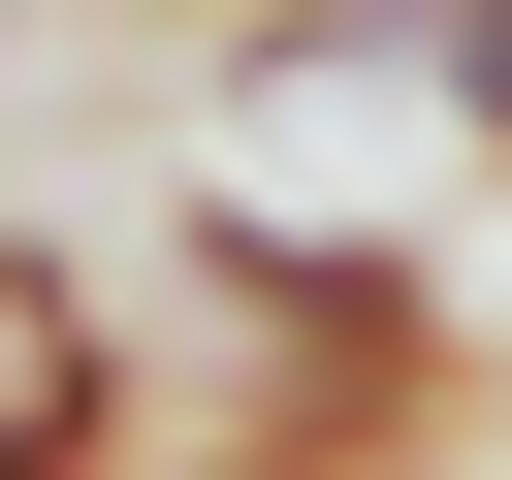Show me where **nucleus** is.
Instances as JSON below:
<instances>
[{
    "label": "nucleus",
    "instance_id": "obj_1",
    "mask_svg": "<svg viewBox=\"0 0 512 480\" xmlns=\"http://www.w3.org/2000/svg\"><path fill=\"white\" fill-rule=\"evenodd\" d=\"M192 352H224V448H480L448 256H352L288 192H192Z\"/></svg>",
    "mask_w": 512,
    "mask_h": 480
},
{
    "label": "nucleus",
    "instance_id": "obj_2",
    "mask_svg": "<svg viewBox=\"0 0 512 480\" xmlns=\"http://www.w3.org/2000/svg\"><path fill=\"white\" fill-rule=\"evenodd\" d=\"M128 448H192V384H160L32 224H0V480H128Z\"/></svg>",
    "mask_w": 512,
    "mask_h": 480
},
{
    "label": "nucleus",
    "instance_id": "obj_3",
    "mask_svg": "<svg viewBox=\"0 0 512 480\" xmlns=\"http://www.w3.org/2000/svg\"><path fill=\"white\" fill-rule=\"evenodd\" d=\"M416 96H448V128L512 160V0H416Z\"/></svg>",
    "mask_w": 512,
    "mask_h": 480
}]
</instances>
